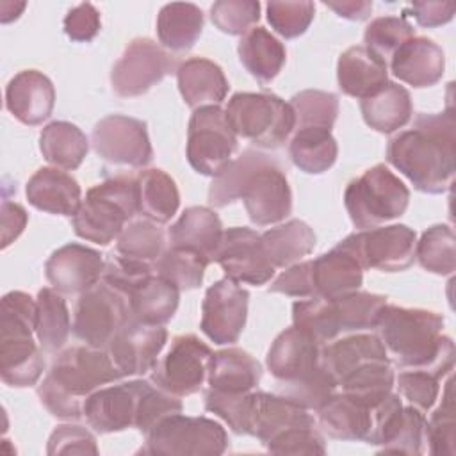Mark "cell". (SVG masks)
Wrapping results in <instances>:
<instances>
[{
  "label": "cell",
  "mask_w": 456,
  "mask_h": 456,
  "mask_svg": "<svg viewBox=\"0 0 456 456\" xmlns=\"http://www.w3.org/2000/svg\"><path fill=\"white\" fill-rule=\"evenodd\" d=\"M387 160L417 191L442 194L456 173V119L449 107L436 114H419L410 130L388 141Z\"/></svg>",
  "instance_id": "6da1fadb"
},
{
  "label": "cell",
  "mask_w": 456,
  "mask_h": 456,
  "mask_svg": "<svg viewBox=\"0 0 456 456\" xmlns=\"http://www.w3.org/2000/svg\"><path fill=\"white\" fill-rule=\"evenodd\" d=\"M237 200L244 201L246 212L256 226L280 223L292 210V192L281 166L255 150H244L230 160L210 183V205L221 208Z\"/></svg>",
  "instance_id": "7a4b0ae2"
},
{
  "label": "cell",
  "mask_w": 456,
  "mask_h": 456,
  "mask_svg": "<svg viewBox=\"0 0 456 456\" xmlns=\"http://www.w3.org/2000/svg\"><path fill=\"white\" fill-rule=\"evenodd\" d=\"M444 322V317L433 310L387 303L378 330L395 365L422 369L442 379L454 367V342L442 333Z\"/></svg>",
  "instance_id": "3957f363"
},
{
  "label": "cell",
  "mask_w": 456,
  "mask_h": 456,
  "mask_svg": "<svg viewBox=\"0 0 456 456\" xmlns=\"http://www.w3.org/2000/svg\"><path fill=\"white\" fill-rule=\"evenodd\" d=\"M121 378L105 347L73 346L53 360L37 387V397L53 417L77 420L84 415V403L94 390Z\"/></svg>",
  "instance_id": "277c9868"
},
{
  "label": "cell",
  "mask_w": 456,
  "mask_h": 456,
  "mask_svg": "<svg viewBox=\"0 0 456 456\" xmlns=\"http://www.w3.org/2000/svg\"><path fill=\"white\" fill-rule=\"evenodd\" d=\"M37 303L21 290L7 292L0 305V376L9 387H32L43 374L45 358L34 342Z\"/></svg>",
  "instance_id": "5b68a950"
},
{
  "label": "cell",
  "mask_w": 456,
  "mask_h": 456,
  "mask_svg": "<svg viewBox=\"0 0 456 456\" xmlns=\"http://www.w3.org/2000/svg\"><path fill=\"white\" fill-rule=\"evenodd\" d=\"M139 212L135 178L114 176L91 187L73 216L77 237L107 246Z\"/></svg>",
  "instance_id": "8992f818"
},
{
  "label": "cell",
  "mask_w": 456,
  "mask_h": 456,
  "mask_svg": "<svg viewBox=\"0 0 456 456\" xmlns=\"http://www.w3.org/2000/svg\"><path fill=\"white\" fill-rule=\"evenodd\" d=\"M408 203V187L385 164L369 167L351 180L344 192L346 210L358 230H370L403 216Z\"/></svg>",
  "instance_id": "52a82bcc"
},
{
  "label": "cell",
  "mask_w": 456,
  "mask_h": 456,
  "mask_svg": "<svg viewBox=\"0 0 456 456\" xmlns=\"http://www.w3.org/2000/svg\"><path fill=\"white\" fill-rule=\"evenodd\" d=\"M235 135L260 148H280L294 132L292 107L271 93H235L226 105Z\"/></svg>",
  "instance_id": "ba28073f"
},
{
  "label": "cell",
  "mask_w": 456,
  "mask_h": 456,
  "mask_svg": "<svg viewBox=\"0 0 456 456\" xmlns=\"http://www.w3.org/2000/svg\"><path fill=\"white\" fill-rule=\"evenodd\" d=\"M228 447L224 428L208 417H187L182 411L164 417L146 433L141 449L160 456H203L223 454Z\"/></svg>",
  "instance_id": "9c48e42d"
},
{
  "label": "cell",
  "mask_w": 456,
  "mask_h": 456,
  "mask_svg": "<svg viewBox=\"0 0 456 456\" xmlns=\"http://www.w3.org/2000/svg\"><path fill=\"white\" fill-rule=\"evenodd\" d=\"M237 150V135L219 105L194 109L187 128V160L205 176H217Z\"/></svg>",
  "instance_id": "30bf717a"
},
{
  "label": "cell",
  "mask_w": 456,
  "mask_h": 456,
  "mask_svg": "<svg viewBox=\"0 0 456 456\" xmlns=\"http://www.w3.org/2000/svg\"><path fill=\"white\" fill-rule=\"evenodd\" d=\"M132 319L128 297L100 280L82 292L73 312V335L91 347H105Z\"/></svg>",
  "instance_id": "8fae6325"
},
{
  "label": "cell",
  "mask_w": 456,
  "mask_h": 456,
  "mask_svg": "<svg viewBox=\"0 0 456 456\" xmlns=\"http://www.w3.org/2000/svg\"><path fill=\"white\" fill-rule=\"evenodd\" d=\"M210 356V347L196 335H178L173 338L162 360L151 369L150 379L171 395H191L203 387Z\"/></svg>",
  "instance_id": "7c38bea8"
},
{
  "label": "cell",
  "mask_w": 456,
  "mask_h": 456,
  "mask_svg": "<svg viewBox=\"0 0 456 456\" xmlns=\"http://www.w3.org/2000/svg\"><path fill=\"white\" fill-rule=\"evenodd\" d=\"M367 444L379 445V452L422 454L426 447L424 411L404 406L397 394H388L374 406L372 429Z\"/></svg>",
  "instance_id": "4fadbf2b"
},
{
  "label": "cell",
  "mask_w": 456,
  "mask_h": 456,
  "mask_svg": "<svg viewBox=\"0 0 456 456\" xmlns=\"http://www.w3.org/2000/svg\"><path fill=\"white\" fill-rule=\"evenodd\" d=\"M175 57L148 37L128 43L112 68L110 84L118 96L134 98L150 91L164 77L175 71Z\"/></svg>",
  "instance_id": "5bb4252c"
},
{
  "label": "cell",
  "mask_w": 456,
  "mask_h": 456,
  "mask_svg": "<svg viewBox=\"0 0 456 456\" xmlns=\"http://www.w3.org/2000/svg\"><path fill=\"white\" fill-rule=\"evenodd\" d=\"M340 242L358 256L363 269L397 273L413 264L417 233L406 224H390L360 230Z\"/></svg>",
  "instance_id": "9a60e30c"
},
{
  "label": "cell",
  "mask_w": 456,
  "mask_h": 456,
  "mask_svg": "<svg viewBox=\"0 0 456 456\" xmlns=\"http://www.w3.org/2000/svg\"><path fill=\"white\" fill-rule=\"evenodd\" d=\"M91 142L94 151L110 164L144 167L153 157L146 123L123 114L102 118L93 128Z\"/></svg>",
  "instance_id": "2e32d148"
},
{
  "label": "cell",
  "mask_w": 456,
  "mask_h": 456,
  "mask_svg": "<svg viewBox=\"0 0 456 456\" xmlns=\"http://www.w3.org/2000/svg\"><path fill=\"white\" fill-rule=\"evenodd\" d=\"M249 292L230 278L212 283L201 303V331L219 346L239 340L248 319Z\"/></svg>",
  "instance_id": "e0dca14e"
},
{
  "label": "cell",
  "mask_w": 456,
  "mask_h": 456,
  "mask_svg": "<svg viewBox=\"0 0 456 456\" xmlns=\"http://www.w3.org/2000/svg\"><path fill=\"white\" fill-rule=\"evenodd\" d=\"M150 381L134 379L94 390L84 403V417L96 433L107 435L135 428Z\"/></svg>",
  "instance_id": "ac0fdd59"
},
{
  "label": "cell",
  "mask_w": 456,
  "mask_h": 456,
  "mask_svg": "<svg viewBox=\"0 0 456 456\" xmlns=\"http://www.w3.org/2000/svg\"><path fill=\"white\" fill-rule=\"evenodd\" d=\"M214 262L221 265L226 278L249 285L267 283L276 269L267 258L260 233L246 226L223 232Z\"/></svg>",
  "instance_id": "d6986e66"
},
{
  "label": "cell",
  "mask_w": 456,
  "mask_h": 456,
  "mask_svg": "<svg viewBox=\"0 0 456 456\" xmlns=\"http://www.w3.org/2000/svg\"><path fill=\"white\" fill-rule=\"evenodd\" d=\"M167 342V330L162 324H148L130 319L105 346L110 360L121 376H142L157 363Z\"/></svg>",
  "instance_id": "ffe728a7"
},
{
  "label": "cell",
  "mask_w": 456,
  "mask_h": 456,
  "mask_svg": "<svg viewBox=\"0 0 456 456\" xmlns=\"http://www.w3.org/2000/svg\"><path fill=\"white\" fill-rule=\"evenodd\" d=\"M103 267L105 260L96 249L69 242L50 255L45 273L57 292L82 294L102 280Z\"/></svg>",
  "instance_id": "44dd1931"
},
{
  "label": "cell",
  "mask_w": 456,
  "mask_h": 456,
  "mask_svg": "<svg viewBox=\"0 0 456 456\" xmlns=\"http://www.w3.org/2000/svg\"><path fill=\"white\" fill-rule=\"evenodd\" d=\"M315 426L306 408L281 394L251 392L246 435L258 438L264 445L294 428Z\"/></svg>",
  "instance_id": "7402d4cb"
},
{
  "label": "cell",
  "mask_w": 456,
  "mask_h": 456,
  "mask_svg": "<svg viewBox=\"0 0 456 456\" xmlns=\"http://www.w3.org/2000/svg\"><path fill=\"white\" fill-rule=\"evenodd\" d=\"M321 342L292 324L271 344L265 358L267 369L278 383L301 379L321 365Z\"/></svg>",
  "instance_id": "603a6c76"
},
{
  "label": "cell",
  "mask_w": 456,
  "mask_h": 456,
  "mask_svg": "<svg viewBox=\"0 0 456 456\" xmlns=\"http://www.w3.org/2000/svg\"><path fill=\"white\" fill-rule=\"evenodd\" d=\"M53 105V84L37 69H23L16 73L5 87V107L23 125H41L50 118Z\"/></svg>",
  "instance_id": "cb8c5ba5"
},
{
  "label": "cell",
  "mask_w": 456,
  "mask_h": 456,
  "mask_svg": "<svg viewBox=\"0 0 456 456\" xmlns=\"http://www.w3.org/2000/svg\"><path fill=\"white\" fill-rule=\"evenodd\" d=\"M445 69L444 50L428 37L413 36L403 43L390 59V71L413 87L435 86Z\"/></svg>",
  "instance_id": "d4e9b609"
},
{
  "label": "cell",
  "mask_w": 456,
  "mask_h": 456,
  "mask_svg": "<svg viewBox=\"0 0 456 456\" xmlns=\"http://www.w3.org/2000/svg\"><path fill=\"white\" fill-rule=\"evenodd\" d=\"M337 82L344 94L369 98L388 82L387 61L365 45L351 46L338 57Z\"/></svg>",
  "instance_id": "484cf974"
},
{
  "label": "cell",
  "mask_w": 456,
  "mask_h": 456,
  "mask_svg": "<svg viewBox=\"0 0 456 456\" xmlns=\"http://www.w3.org/2000/svg\"><path fill=\"white\" fill-rule=\"evenodd\" d=\"M28 203L43 212L73 217L82 203L78 182L59 167H39L27 182Z\"/></svg>",
  "instance_id": "4316f807"
},
{
  "label": "cell",
  "mask_w": 456,
  "mask_h": 456,
  "mask_svg": "<svg viewBox=\"0 0 456 456\" xmlns=\"http://www.w3.org/2000/svg\"><path fill=\"white\" fill-rule=\"evenodd\" d=\"M312 280L315 296L333 299L362 287L363 265L349 248L338 242L333 249L312 260Z\"/></svg>",
  "instance_id": "83f0119b"
},
{
  "label": "cell",
  "mask_w": 456,
  "mask_h": 456,
  "mask_svg": "<svg viewBox=\"0 0 456 456\" xmlns=\"http://www.w3.org/2000/svg\"><path fill=\"white\" fill-rule=\"evenodd\" d=\"M374 408L340 392L333 394L319 410L317 420L322 431L337 440L367 442L372 429Z\"/></svg>",
  "instance_id": "f1b7e54d"
},
{
  "label": "cell",
  "mask_w": 456,
  "mask_h": 456,
  "mask_svg": "<svg viewBox=\"0 0 456 456\" xmlns=\"http://www.w3.org/2000/svg\"><path fill=\"white\" fill-rule=\"evenodd\" d=\"M178 91L191 109L219 105L228 94V80L223 69L205 57H191L176 68Z\"/></svg>",
  "instance_id": "f546056e"
},
{
  "label": "cell",
  "mask_w": 456,
  "mask_h": 456,
  "mask_svg": "<svg viewBox=\"0 0 456 456\" xmlns=\"http://www.w3.org/2000/svg\"><path fill=\"white\" fill-rule=\"evenodd\" d=\"M223 223L208 207H189L178 221L169 228L167 237L171 246L187 248L214 262L223 237Z\"/></svg>",
  "instance_id": "4dcf8cb0"
},
{
  "label": "cell",
  "mask_w": 456,
  "mask_h": 456,
  "mask_svg": "<svg viewBox=\"0 0 456 456\" xmlns=\"http://www.w3.org/2000/svg\"><path fill=\"white\" fill-rule=\"evenodd\" d=\"M262 378V365L256 358L239 347L212 353L208 362V388L224 394L251 392Z\"/></svg>",
  "instance_id": "1f68e13d"
},
{
  "label": "cell",
  "mask_w": 456,
  "mask_h": 456,
  "mask_svg": "<svg viewBox=\"0 0 456 456\" xmlns=\"http://www.w3.org/2000/svg\"><path fill=\"white\" fill-rule=\"evenodd\" d=\"M372 360H390L378 335L354 333L321 347V365L338 381L353 369Z\"/></svg>",
  "instance_id": "d6a6232c"
},
{
  "label": "cell",
  "mask_w": 456,
  "mask_h": 456,
  "mask_svg": "<svg viewBox=\"0 0 456 456\" xmlns=\"http://www.w3.org/2000/svg\"><path fill=\"white\" fill-rule=\"evenodd\" d=\"M360 110L370 128L381 134H392L411 119L413 105L406 87L387 82L372 96L360 100Z\"/></svg>",
  "instance_id": "836d02e7"
},
{
  "label": "cell",
  "mask_w": 456,
  "mask_h": 456,
  "mask_svg": "<svg viewBox=\"0 0 456 456\" xmlns=\"http://www.w3.org/2000/svg\"><path fill=\"white\" fill-rule=\"evenodd\" d=\"M132 319L148 324H166L178 308L180 290L157 273L141 280L128 294Z\"/></svg>",
  "instance_id": "e575fe53"
},
{
  "label": "cell",
  "mask_w": 456,
  "mask_h": 456,
  "mask_svg": "<svg viewBox=\"0 0 456 456\" xmlns=\"http://www.w3.org/2000/svg\"><path fill=\"white\" fill-rule=\"evenodd\" d=\"M237 52L246 71L264 86L281 71L287 59L283 43L264 27H253L246 32L239 41Z\"/></svg>",
  "instance_id": "d590c367"
},
{
  "label": "cell",
  "mask_w": 456,
  "mask_h": 456,
  "mask_svg": "<svg viewBox=\"0 0 456 456\" xmlns=\"http://www.w3.org/2000/svg\"><path fill=\"white\" fill-rule=\"evenodd\" d=\"M203 32V12L194 4H166L157 16L160 45L171 52L191 50Z\"/></svg>",
  "instance_id": "8d00e7d4"
},
{
  "label": "cell",
  "mask_w": 456,
  "mask_h": 456,
  "mask_svg": "<svg viewBox=\"0 0 456 456\" xmlns=\"http://www.w3.org/2000/svg\"><path fill=\"white\" fill-rule=\"evenodd\" d=\"M139 212L157 223H167L180 207V192L175 180L162 169H144L135 176Z\"/></svg>",
  "instance_id": "74e56055"
},
{
  "label": "cell",
  "mask_w": 456,
  "mask_h": 456,
  "mask_svg": "<svg viewBox=\"0 0 456 456\" xmlns=\"http://www.w3.org/2000/svg\"><path fill=\"white\" fill-rule=\"evenodd\" d=\"M39 150L52 166L73 171L84 162L89 151V141L77 125L69 121H52L41 130Z\"/></svg>",
  "instance_id": "f35d334b"
},
{
  "label": "cell",
  "mask_w": 456,
  "mask_h": 456,
  "mask_svg": "<svg viewBox=\"0 0 456 456\" xmlns=\"http://www.w3.org/2000/svg\"><path fill=\"white\" fill-rule=\"evenodd\" d=\"M260 237L267 258L274 267H289L310 255L315 248V233L301 219H290L269 228Z\"/></svg>",
  "instance_id": "ab89813d"
},
{
  "label": "cell",
  "mask_w": 456,
  "mask_h": 456,
  "mask_svg": "<svg viewBox=\"0 0 456 456\" xmlns=\"http://www.w3.org/2000/svg\"><path fill=\"white\" fill-rule=\"evenodd\" d=\"M289 155L296 167L308 175H321L328 171L338 155V146L331 130L324 128H299L289 144Z\"/></svg>",
  "instance_id": "60d3db41"
},
{
  "label": "cell",
  "mask_w": 456,
  "mask_h": 456,
  "mask_svg": "<svg viewBox=\"0 0 456 456\" xmlns=\"http://www.w3.org/2000/svg\"><path fill=\"white\" fill-rule=\"evenodd\" d=\"M37 319L36 337L39 347L45 353H57L68 342L69 331L73 330L68 305L61 292L55 289H41L37 292Z\"/></svg>",
  "instance_id": "b9f144b4"
},
{
  "label": "cell",
  "mask_w": 456,
  "mask_h": 456,
  "mask_svg": "<svg viewBox=\"0 0 456 456\" xmlns=\"http://www.w3.org/2000/svg\"><path fill=\"white\" fill-rule=\"evenodd\" d=\"M394 385L395 374L390 367V360L365 362L338 381L344 394L372 408L392 392Z\"/></svg>",
  "instance_id": "7bdbcfd3"
},
{
  "label": "cell",
  "mask_w": 456,
  "mask_h": 456,
  "mask_svg": "<svg viewBox=\"0 0 456 456\" xmlns=\"http://www.w3.org/2000/svg\"><path fill=\"white\" fill-rule=\"evenodd\" d=\"M114 251L125 258L155 267V262L166 251V233L150 219L130 221L116 239Z\"/></svg>",
  "instance_id": "ee69618b"
},
{
  "label": "cell",
  "mask_w": 456,
  "mask_h": 456,
  "mask_svg": "<svg viewBox=\"0 0 456 456\" xmlns=\"http://www.w3.org/2000/svg\"><path fill=\"white\" fill-rule=\"evenodd\" d=\"M292 322L321 344L335 340L340 333L337 305L331 297L312 296L296 301L292 305Z\"/></svg>",
  "instance_id": "f6af8a7d"
},
{
  "label": "cell",
  "mask_w": 456,
  "mask_h": 456,
  "mask_svg": "<svg viewBox=\"0 0 456 456\" xmlns=\"http://www.w3.org/2000/svg\"><path fill=\"white\" fill-rule=\"evenodd\" d=\"M415 258L422 269L449 276L456 269V239L454 232L447 224H433L415 244Z\"/></svg>",
  "instance_id": "bcb514c9"
},
{
  "label": "cell",
  "mask_w": 456,
  "mask_h": 456,
  "mask_svg": "<svg viewBox=\"0 0 456 456\" xmlns=\"http://www.w3.org/2000/svg\"><path fill=\"white\" fill-rule=\"evenodd\" d=\"M210 262L187 248L169 246L155 262V273L171 281L178 290L198 289Z\"/></svg>",
  "instance_id": "7dc6e473"
},
{
  "label": "cell",
  "mask_w": 456,
  "mask_h": 456,
  "mask_svg": "<svg viewBox=\"0 0 456 456\" xmlns=\"http://www.w3.org/2000/svg\"><path fill=\"white\" fill-rule=\"evenodd\" d=\"M338 314L340 331H362L374 330L387 306V296L370 292H349L333 297Z\"/></svg>",
  "instance_id": "c3c4849f"
},
{
  "label": "cell",
  "mask_w": 456,
  "mask_h": 456,
  "mask_svg": "<svg viewBox=\"0 0 456 456\" xmlns=\"http://www.w3.org/2000/svg\"><path fill=\"white\" fill-rule=\"evenodd\" d=\"M294 112V130L324 128L331 130L338 114V96L328 91L305 89L289 102Z\"/></svg>",
  "instance_id": "681fc988"
},
{
  "label": "cell",
  "mask_w": 456,
  "mask_h": 456,
  "mask_svg": "<svg viewBox=\"0 0 456 456\" xmlns=\"http://www.w3.org/2000/svg\"><path fill=\"white\" fill-rule=\"evenodd\" d=\"M452 379L449 378L442 394V403L426 420V444L429 452L436 456L456 454V419H454Z\"/></svg>",
  "instance_id": "f907efd6"
},
{
  "label": "cell",
  "mask_w": 456,
  "mask_h": 456,
  "mask_svg": "<svg viewBox=\"0 0 456 456\" xmlns=\"http://www.w3.org/2000/svg\"><path fill=\"white\" fill-rule=\"evenodd\" d=\"M338 385L335 378L319 365L308 376L290 381V383H278V394L285 395L287 399L297 403L306 410H319L335 392Z\"/></svg>",
  "instance_id": "816d5d0a"
},
{
  "label": "cell",
  "mask_w": 456,
  "mask_h": 456,
  "mask_svg": "<svg viewBox=\"0 0 456 456\" xmlns=\"http://www.w3.org/2000/svg\"><path fill=\"white\" fill-rule=\"evenodd\" d=\"M415 36V28L406 21L404 16H379L372 20L365 32L363 43L378 55L392 57V53L408 39Z\"/></svg>",
  "instance_id": "f5cc1de1"
},
{
  "label": "cell",
  "mask_w": 456,
  "mask_h": 456,
  "mask_svg": "<svg viewBox=\"0 0 456 456\" xmlns=\"http://www.w3.org/2000/svg\"><path fill=\"white\" fill-rule=\"evenodd\" d=\"M267 21L285 39L299 37L306 32L310 23L314 21L315 5L308 0L299 2H269L265 5Z\"/></svg>",
  "instance_id": "db71d44e"
},
{
  "label": "cell",
  "mask_w": 456,
  "mask_h": 456,
  "mask_svg": "<svg viewBox=\"0 0 456 456\" xmlns=\"http://www.w3.org/2000/svg\"><path fill=\"white\" fill-rule=\"evenodd\" d=\"M212 23L224 34L242 36L260 20L256 0H219L210 7Z\"/></svg>",
  "instance_id": "11a10c76"
},
{
  "label": "cell",
  "mask_w": 456,
  "mask_h": 456,
  "mask_svg": "<svg viewBox=\"0 0 456 456\" xmlns=\"http://www.w3.org/2000/svg\"><path fill=\"white\" fill-rule=\"evenodd\" d=\"M399 395H403L411 406L420 411H428L435 406L440 394V379L422 369H410L399 372L395 378Z\"/></svg>",
  "instance_id": "9f6ffc18"
},
{
  "label": "cell",
  "mask_w": 456,
  "mask_h": 456,
  "mask_svg": "<svg viewBox=\"0 0 456 456\" xmlns=\"http://www.w3.org/2000/svg\"><path fill=\"white\" fill-rule=\"evenodd\" d=\"M269 452L274 454H324L326 445L322 435L315 426L294 428L265 444Z\"/></svg>",
  "instance_id": "6f0895ef"
},
{
  "label": "cell",
  "mask_w": 456,
  "mask_h": 456,
  "mask_svg": "<svg viewBox=\"0 0 456 456\" xmlns=\"http://www.w3.org/2000/svg\"><path fill=\"white\" fill-rule=\"evenodd\" d=\"M48 454H98L96 438L82 426L61 424L48 438Z\"/></svg>",
  "instance_id": "680465c9"
},
{
  "label": "cell",
  "mask_w": 456,
  "mask_h": 456,
  "mask_svg": "<svg viewBox=\"0 0 456 456\" xmlns=\"http://www.w3.org/2000/svg\"><path fill=\"white\" fill-rule=\"evenodd\" d=\"M269 292H280L290 297H312L315 296V287L312 280V260L296 262L289 265L271 285Z\"/></svg>",
  "instance_id": "91938a15"
},
{
  "label": "cell",
  "mask_w": 456,
  "mask_h": 456,
  "mask_svg": "<svg viewBox=\"0 0 456 456\" xmlns=\"http://www.w3.org/2000/svg\"><path fill=\"white\" fill-rule=\"evenodd\" d=\"M64 34L77 43H89L96 37L102 28V20L98 9L86 2L69 9L62 21Z\"/></svg>",
  "instance_id": "94428289"
},
{
  "label": "cell",
  "mask_w": 456,
  "mask_h": 456,
  "mask_svg": "<svg viewBox=\"0 0 456 456\" xmlns=\"http://www.w3.org/2000/svg\"><path fill=\"white\" fill-rule=\"evenodd\" d=\"M420 27H440L452 20L454 4L452 2H413L410 5V14ZM404 16V18H406Z\"/></svg>",
  "instance_id": "6125c7cd"
},
{
  "label": "cell",
  "mask_w": 456,
  "mask_h": 456,
  "mask_svg": "<svg viewBox=\"0 0 456 456\" xmlns=\"http://www.w3.org/2000/svg\"><path fill=\"white\" fill-rule=\"evenodd\" d=\"M27 212L21 205L4 198L2 201V248L14 242L27 224Z\"/></svg>",
  "instance_id": "be15d7a7"
},
{
  "label": "cell",
  "mask_w": 456,
  "mask_h": 456,
  "mask_svg": "<svg viewBox=\"0 0 456 456\" xmlns=\"http://www.w3.org/2000/svg\"><path fill=\"white\" fill-rule=\"evenodd\" d=\"M326 7L337 12V16L349 21H363L372 12V2L367 0H342V2H324Z\"/></svg>",
  "instance_id": "e7e4bbea"
}]
</instances>
